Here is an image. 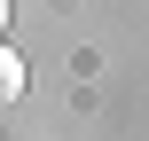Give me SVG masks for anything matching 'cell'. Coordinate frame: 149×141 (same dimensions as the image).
Wrapping results in <instances>:
<instances>
[{"label": "cell", "instance_id": "2", "mask_svg": "<svg viewBox=\"0 0 149 141\" xmlns=\"http://www.w3.org/2000/svg\"><path fill=\"white\" fill-rule=\"evenodd\" d=\"M0 39H8V0H0Z\"/></svg>", "mask_w": 149, "mask_h": 141}, {"label": "cell", "instance_id": "1", "mask_svg": "<svg viewBox=\"0 0 149 141\" xmlns=\"http://www.w3.org/2000/svg\"><path fill=\"white\" fill-rule=\"evenodd\" d=\"M16 94H24V63L0 47V102H16Z\"/></svg>", "mask_w": 149, "mask_h": 141}]
</instances>
